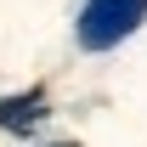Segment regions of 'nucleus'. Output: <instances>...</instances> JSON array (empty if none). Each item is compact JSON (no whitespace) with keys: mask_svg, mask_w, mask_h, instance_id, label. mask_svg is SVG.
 <instances>
[{"mask_svg":"<svg viewBox=\"0 0 147 147\" xmlns=\"http://www.w3.org/2000/svg\"><path fill=\"white\" fill-rule=\"evenodd\" d=\"M142 23H147V0H85L74 34H79L85 51H108V45L130 40Z\"/></svg>","mask_w":147,"mask_h":147,"instance_id":"nucleus-1","label":"nucleus"},{"mask_svg":"<svg viewBox=\"0 0 147 147\" xmlns=\"http://www.w3.org/2000/svg\"><path fill=\"white\" fill-rule=\"evenodd\" d=\"M40 113H45V102H40V96H34V102H11V108L0 113V125H34Z\"/></svg>","mask_w":147,"mask_h":147,"instance_id":"nucleus-2","label":"nucleus"}]
</instances>
